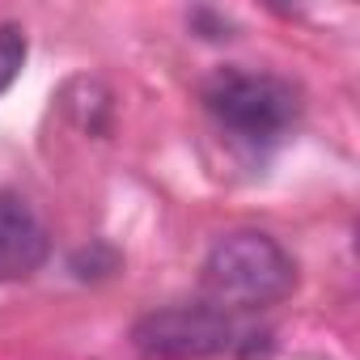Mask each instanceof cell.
<instances>
[{"label": "cell", "mask_w": 360, "mask_h": 360, "mask_svg": "<svg viewBox=\"0 0 360 360\" xmlns=\"http://www.w3.org/2000/svg\"><path fill=\"white\" fill-rule=\"evenodd\" d=\"M292 288H297V263L263 229L225 233L208 250L200 271V301L229 318L280 305L284 297H292Z\"/></svg>", "instance_id": "6da1fadb"}, {"label": "cell", "mask_w": 360, "mask_h": 360, "mask_svg": "<svg viewBox=\"0 0 360 360\" xmlns=\"http://www.w3.org/2000/svg\"><path fill=\"white\" fill-rule=\"evenodd\" d=\"M204 110L242 144H276L301 119V89L276 72L221 68L204 81Z\"/></svg>", "instance_id": "7a4b0ae2"}, {"label": "cell", "mask_w": 360, "mask_h": 360, "mask_svg": "<svg viewBox=\"0 0 360 360\" xmlns=\"http://www.w3.org/2000/svg\"><path fill=\"white\" fill-rule=\"evenodd\" d=\"M250 326L238 318L195 301V305H165L144 314L131 326V347L144 360H217V356H259Z\"/></svg>", "instance_id": "3957f363"}, {"label": "cell", "mask_w": 360, "mask_h": 360, "mask_svg": "<svg viewBox=\"0 0 360 360\" xmlns=\"http://www.w3.org/2000/svg\"><path fill=\"white\" fill-rule=\"evenodd\" d=\"M51 255V233L34 204L18 191H0V284L30 280Z\"/></svg>", "instance_id": "277c9868"}, {"label": "cell", "mask_w": 360, "mask_h": 360, "mask_svg": "<svg viewBox=\"0 0 360 360\" xmlns=\"http://www.w3.org/2000/svg\"><path fill=\"white\" fill-rule=\"evenodd\" d=\"M26 51H30V47H26V30H22V26H13V22L0 26V94H9L13 81L22 77Z\"/></svg>", "instance_id": "5b68a950"}, {"label": "cell", "mask_w": 360, "mask_h": 360, "mask_svg": "<svg viewBox=\"0 0 360 360\" xmlns=\"http://www.w3.org/2000/svg\"><path fill=\"white\" fill-rule=\"evenodd\" d=\"M191 26L200 30V39H229V18H221L212 9H195L191 13Z\"/></svg>", "instance_id": "8992f818"}]
</instances>
